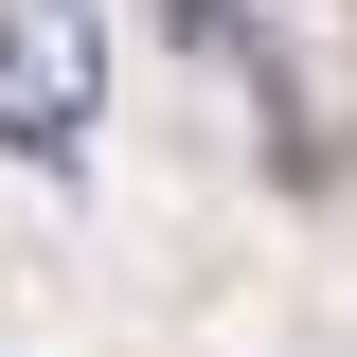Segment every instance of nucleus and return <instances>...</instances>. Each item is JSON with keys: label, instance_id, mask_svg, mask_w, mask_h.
<instances>
[{"label": "nucleus", "instance_id": "f257e3e1", "mask_svg": "<svg viewBox=\"0 0 357 357\" xmlns=\"http://www.w3.org/2000/svg\"><path fill=\"white\" fill-rule=\"evenodd\" d=\"M72 107H89V36L72 18H0V143H72Z\"/></svg>", "mask_w": 357, "mask_h": 357}]
</instances>
